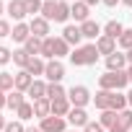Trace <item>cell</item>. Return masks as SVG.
<instances>
[{
	"label": "cell",
	"mask_w": 132,
	"mask_h": 132,
	"mask_svg": "<svg viewBox=\"0 0 132 132\" xmlns=\"http://www.w3.org/2000/svg\"><path fill=\"white\" fill-rule=\"evenodd\" d=\"M98 60V49L96 44H83V47H75L70 52V62L78 65V68H86V65H96Z\"/></svg>",
	"instance_id": "1"
},
{
	"label": "cell",
	"mask_w": 132,
	"mask_h": 132,
	"mask_svg": "<svg viewBox=\"0 0 132 132\" xmlns=\"http://www.w3.org/2000/svg\"><path fill=\"white\" fill-rule=\"evenodd\" d=\"M127 83H129V78H127V70H117V73L106 70L104 75H98V86H101L104 91H122Z\"/></svg>",
	"instance_id": "2"
},
{
	"label": "cell",
	"mask_w": 132,
	"mask_h": 132,
	"mask_svg": "<svg viewBox=\"0 0 132 132\" xmlns=\"http://www.w3.org/2000/svg\"><path fill=\"white\" fill-rule=\"evenodd\" d=\"M68 98H70V104L73 106H86L88 101H91V91L86 88V86H73L70 91H68Z\"/></svg>",
	"instance_id": "3"
},
{
	"label": "cell",
	"mask_w": 132,
	"mask_h": 132,
	"mask_svg": "<svg viewBox=\"0 0 132 132\" xmlns=\"http://www.w3.org/2000/svg\"><path fill=\"white\" fill-rule=\"evenodd\" d=\"M42 132H65V127H68V119L65 117H54V114H49L47 119H42Z\"/></svg>",
	"instance_id": "4"
},
{
	"label": "cell",
	"mask_w": 132,
	"mask_h": 132,
	"mask_svg": "<svg viewBox=\"0 0 132 132\" xmlns=\"http://www.w3.org/2000/svg\"><path fill=\"white\" fill-rule=\"evenodd\" d=\"M44 75H47V80H49V83H60V80L65 78V65H62L60 60H49V62H47Z\"/></svg>",
	"instance_id": "5"
},
{
	"label": "cell",
	"mask_w": 132,
	"mask_h": 132,
	"mask_svg": "<svg viewBox=\"0 0 132 132\" xmlns=\"http://www.w3.org/2000/svg\"><path fill=\"white\" fill-rule=\"evenodd\" d=\"M29 29H31V34L39 36V39H47V36H49V21L42 18V16H34V18L29 21Z\"/></svg>",
	"instance_id": "6"
},
{
	"label": "cell",
	"mask_w": 132,
	"mask_h": 132,
	"mask_svg": "<svg viewBox=\"0 0 132 132\" xmlns=\"http://www.w3.org/2000/svg\"><path fill=\"white\" fill-rule=\"evenodd\" d=\"M96 49H98V54H114L117 52V39H111V36H106V34H101L98 39H96Z\"/></svg>",
	"instance_id": "7"
},
{
	"label": "cell",
	"mask_w": 132,
	"mask_h": 132,
	"mask_svg": "<svg viewBox=\"0 0 132 132\" xmlns=\"http://www.w3.org/2000/svg\"><path fill=\"white\" fill-rule=\"evenodd\" d=\"M106 70H111V73H117V70H127V54H122V52L109 54V57H106Z\"/></svg>",
	"instance_id": "8"
},
{
	"label": "cell",
	"mask_w": 132,
	"mask_h": 132,
	"mask_svg": "<svg viewBox=\"0 0 132 132\" xmlns=\"http://www.w3.org/2000/svg\"><path fill=\"white\" fill-rule=\"evenodd\" d=\"M70 16H73L75 21H80V23H83V21H88V18H91V8L83 3V0H75V3L70 5Z\"/></svg>",
	"instance_id": "9"
},
{
	"label": "cell",
	"mask_w": 132,
	"mask_h": 132,
	"mask_svg": "<svg viewBox=\"0 0 132 132\" xmlns=\"http://www.w3.org/2000/svg\"><path fill=\"white\" fill-rule=\"evenodd\" d=\"M68 122H70L73 127H86L91 119H88L86 109H80V106H73V109H70V114H68Z\"/></svg>",
	"instance_id": "10"
},
{
	"label": "cell",
	"mask_w": 132,
	"mask_h": 132,
	"mask_svg": "<svg viewBox=\"0 0 132 132\" xmlns=\"http://www.w3.org/2000/svg\"><path fill=\"white\" fill-rule=\"evenodd\" d=\"M62 39L68 42L70 47H80V42H83L80 26H65V31H62Z\"/></svg>",
	"instance_id": "11"
},
{
	"label": "cell",
	"mask_w": 132,
	"mask_h": 132,
	"mask_svg": "<svg viewBox=\"0 0 132 132\" xmlns=\"http://www.w3.org/2000/svg\"><path fill=\"white\" fill-rule=\"evenodd\" d=\"M5 11H8V13L13 16V21H18V23L29 16V13H26V5H23V0H11V3L5 5Z\"/></svg>",
	"instance_id": "12"
},
{
	"label": "cell",
	"mask_w": 132,
	"mask_h": 132,
	"mask_svg": "<svg viewBox=\"0 0 132 132\" xmlns=\"http://www.w3.org/2000/svg\"><path fill=\"white\" fill-rule=\"evenodd\" d=\"M101 31H104V29H101L96 21H91V18L80 23V34H83V39H98V36H101Z\"/></svg>",
	"instance_id": "13"
},
{
	"label": "cell",
	"mask_w": 132,
	"mask_h": 132,
	"mask_svg": "<svg viewBox=\"0 0 132 132\" xmlns=\"http://www.w3.org/2000/svg\"><path fill=\"white\" fill-rule=\"evenodd\" d=\"M65 54H70V44L65 42L62 36H52V57L60 60V57H65Z\"/></svg>",
	"instance_id": "14"
},
{
	"label": "cell",
	"mask_w": 132,
	"mask_h": 132,
	"mask_svg": "<svg viewBox=\"0 0 132 132\" xmlns=\"http://www.w3.org/2000/svg\"><path fill=\"white\" fill-rule=\"evenodd\" d=\"M47 86H49V83H44V80H34V83H31V88L26 91V96H31V101L47 98Z\"/></svg>",
	"instance_id": "15"
},
{
	"label": "cell",
	"mask_w": 132,
	"mask_h": 132,
	"mask_svg": "<svg viewBox=\"0 0 132 132\" xmlns=\"http://www.w3.org/2000/svg\"><path fill=\"white\" fill-rule=\"evenodd\" d=\"M44 70H47V62H44L42 57H31V60H29V65H26V73H29L31 78L44 75Z\"/></svg>",
	"instance_id": "16"
},
{
	"label": "cell",
	"mask_w": 132,
	"mask_h": 132,
	"mask_svg": "<svg viewBox=\"0 0 132 132\" xmlns=\"http://www.w3.org/2000/svg\"><path fill=\"white\" fill-rule=\"evenodd\" d=\"M11 36H13V42H21V44H26V39L31 36V29H29V23H16L13 26V31H11Z\"/></svg>",
	"instance_id": "17"
},
{
	"label": "cell",
	"mask_w": 132,
	"mask_h": 132,
	"mask_svg": "<svg viewBox=\"0 0 132 132\" xmlns=\"http://www.w3.org/2000/svg\"><path fill=\"white\" fill-rule=\"evenodd\" d=\"M36 78H31L26 70H18L16 73V91H21V93H26L29 88H31V83H34Z\"/></svg>",
	"instance_id": "18"
},
{
	"label": "cell",
	"mask_w": 132,
	"mask_h": 132,
	"mask_svg": "<svg viewBox=\"0 0 132 132\" xmlns=\"http://www.w3.org/2000/svg\"><path fill=\"white\" fill-rule=\"evenodd\" d=\"M111 93L114 91H98L96 96H93V104H96V109H101V111H106V109H111Z\"/></svg>",
	"instance_id": "19"
},
{
	"label": "cell",
	"mask_w": 132,
	"mask_h": 132,
	"mask_svg": "<svg viewBox=\"0 0 132 132\" xmlns=\"http://www.w3.org/2000/svg\"><path fill=\"white\" fill-rule=\"evenodd\" d=\"M49 114H52V101H49V98H39V101H34V117L47 119Z\"/></svg>",
	"instance_id": "20"
},
{
	"label": "cell",
	"mask_w": 132,
	"mask_h": 132,
	"mask_svg": "<svg viewBox=\"0 0 132 132\" xmlns=\"http://www.w3.org/2000/svg\"><path fill=\"white\" fill-rule=\"evenodd\" d=\"M70 109H73L70 98H57V101H52V114H54V117H68Z\"/></svg>",
	"instance_id": "21"
},
{
	"label": "cell",
	"mask_w": 132,
	"mask_h": 132,
	"mask_svg": "<svg viewBox=\"0 0 132 132\" xmlns=\"http://www.w3.org/2000/svg\"><path fill=\"white\" fill-rule=\"evenodd\" d=\"M42 44H44V39H39V36H34V34H31V36L26 39L23 49H26L31 57H36V54H42Z\"/></svg>",
	"instance_id": "22"
},
{
	"label": "cell",
	"mask_w": 132,
	"mask_h": 132,
	"mask_svg": "<svg viewBox=\"0 0 132 132\" xmlns=\"http://www.w3.org/2000/svg\"><path fill=\"white\" fill-rule=\"evenodd\" d=\"M104 34H106V36H111V39H117V42H119V36H122V34H124V26H122V23H119V21H109V23H106V26H104Z\"/></svg>",
	"instance_id": "23"
},
{
	"label": "cell",
	"mask_w": 132,
	"mask_h": 132,
	"mask_svg": "<svg viewBox=\"0 0 132 132\" xmlns=\"http://www.w3.org/2000/svg\"><path fill=\"white\" fill-rule=\"evenodd\" d=\"M16 88V75H11V73H0V91H3V93H11Z\"/></svg>",
	"instance_id": "24"
},
{
	"label": "cell",
	"mask_w": 132,
	"mask_h": 132,
	"mask_svg": "<svg viewBox=\"0 0 132 132\" xmlns=\"http://www.w3.org/2000/svg\"><path fill=\"white\" fill-rule=\"evenodd\" d=\"M47 98L49 101H57V98H68V93H65V88L60 83H49L47 86Z\"/></svg>",
	"instance_id": "25"
},
{
	"label": "cell",
	"mask_w": 132,
	"mask_h": 132,
	"mask_svg": "<svg viewBox=\"0 0 132 132\" xmlns=\"http://www.w3.org/2000/svg\"><path fill=\"white\" fill-rule=\"evenodd\" d=\"M124 109H127V93L114 91L111 93V111H124Z\"/></svg>",
	"instance_id": "26"
},
{
	"label": "cell",
	"mask_w": 132,
	"mask_h": 132,
	"mask_svg": "<svg viewBox=\"0 0 132 132\" xmlns=\"http://www.w3.org/2000/svg\"><path fill=\"white\" fill-rule=\"evenodd\" d=\"M117 114H119V111H111V109H106V111H101V117H98V124H101L104 129H109V127H114V124H117Z\"/></svg>",
	"instance_id": "27"
},
{
	"label": "cell",
	"mask_w": 132,
	"mask_h": 132,
	"mask_svg": "<svg viewBox=\"0 0 132 132\" xmlns=\"http://www.w3.org/2000/svg\"><path fill=\"white\" fill-rule=\"evenodd\" d=\"M29 60H31V54H29V52H26L23 47H21V49H13V62L18 65L21 70H26V65H29Z\"/></svg>",
	"instance_id": "28"
},
{
	"label": "cell",
	"mask_w": 132,
	"mask_h": 132,
	"mask_svg": "<svg viewBox=\"0 0 132 132\" xmlns=\"http://www.w3.org/2000/svg\"><path fill=\"white\" fill-rule=\"evenodd\" d=\"M117 124L122 127V129H132V109H124V111H119L117 114Z\"/></svg>",
	"instance_id": "29"
},
{
	"label": "cell",
	"mask_w": 132,
	"mask_h": 132,
	"mask_svg": "<svg viewBox=\"0 0 132 132\" xmlns=\"http://www.w3.org/2000/svg\"><path fill=\"white\" fill-rule=\"evenodd\" d=\"M68 18H70V5L65 3V0H60V3H57V16H54V21H57V23H65Z\"/></svg>",
	"instance_id": "30"
},
{
	"label": "cell",
	"mask_w": 132,
	"mask_h": 132,
	"mask_svg": "<svg viewBox=\"0 0 132 132\" xmlns=\"http://www.w3.org/2000/svg\"><path fill=\"white\" fill-rule=\"evenodd\" d=\"M54 16H57V3H52V0H44V5H42V18L54 21Z\"/></svg>",
	"instance_id": "31"
},
{
	"label": "cell",
	"mask_w": 132,
	"mask_h": 132,
	"mask_svg": "<svg viewBox=\"0 0 132 132\" xmlns=\"http://www.w3.org/2000/svg\"><path fill=\"white\" fill-rule=\"evenodd\" d=\"M21 104H23V93H21V91H16V88H13V91H11V93H8V104H5V106H8V109H13V111H16V109H18V106H21Z\"/></svg>",
	"instance_id": "32"
},
{
	"label": "cell",
	"mask_w": 132,
	"mask_h": 132,
	"mask_svg": "<svg viewBox=\"0 0 132 132\" xmlns=\"http://www.w3.org/2000/svg\"><path fill=\"white\" fill-rule=\"evenodd\" d=\"M16 117H18L21 122L31 119V117H34V104H26V101H23V104H21V106L16 109Z\"/></svg>",
	"instance_id": "33"
},
{
	"label": "cell",
	"mask_w": 132,
	"mask_h": 132,
	"mask_svg": "<svg viewBox=\"0 0 132 132\" xmlns=\"http://www.w3.org/2000/svg\"><path fill=\"white\" fill-rule=\"evenodd\" d=\"M117 44H119L122 49H127V52H129V49H132V29H124V34L119 36V42H117Z\"/></svg>",
	"instance_id": "34"
},
{
	"label": "cell",
	"mask_w": 132,
	"mask_h": 132,
	"mask_svg": "<svg viewBox=\"0 0 132 132\" xmlns=\"http://www.w3.org/2000/svg\"><path fill=\"white\" fill-rule=\"evenodd\" d=\"M23 5H26V13L34 16V13H42V5L44 3H42V0H23Z\"/></svg>",
	"instance_id": "35"
},
{
	"label": "cell",
	"mask_w": 132,
	"mask_h": 132,
	"mask_svg": "<svg viewBox=\"0 0 132 132\" xmlns=\"http://www.w3.org/2000/svg\"><path fill=\"white\" fill-rule=\"evenodd\" d=\"M3 132H26V127H23V122H21V119H16V122H8Z\"/></svg>",
	"instance_id": "36"
},
{
	"label": "cell",
	"mask_w": 132,
	"mask_h": 132,
	"mask_svg": "<svg viewBox=\"0 0 132 132\" xmlns=\"http://www.w3.org/2000/svg\"><path fill=\"white\" fill-rule=\"evenodd\" d=\"M42 57L54 60V57H52V36H47V39H44V44H42Z\"/></svg>",
	"instance_id": "37"
},
{
	"label": "cell",
	"mask_w": 132,
	"mask_h": 132,
	"mask_svg": "<svg viewBox=\"0 0 132 132\" xmlns=\"http://www.w3.org/2000/svg\"><path fill=\"white\" fill-rule=\"evenodd\" d=\"M11 60H13V52L8 47H0V65H8Z\"/></svg>",
	"instance_id": "38"
},
{
	"label": "cell",
	"mask_w": 132,
	"mask_h": 132,
	"mask_svg": "<svg viewBox=\"0 0 132 132\" xmlns=\"http://www.w3.org/2000/svg\"><path fill=\"white\" fill-rule=\"evenodd\" d=\"M11 31H13V26L5 18H0V36H11Z\"/></svg>",
	"instance_id": "39"
},
{
	"label": "cell",
	"mask_w": 132,
	"mask_h": 132,
	"mask_svg": "<svg viewBox=\"0 0 132 132\" xmlns=\"http://www.w3.org/2000/svg\"><path fill=\"white\" fill-rule=\"evenodd\" d=\"M83 132H104V127H101L98 122H88V124L83 127Z\"/></svg>",
	"instance_id": "40"
},
{
	"label": "cell",
	"mask_w": 132,
	"mask_h": 132,
	"mask_svg": "<svg viewBox=\"0 0 132 132\" xmlns=\"http://www.w3.org/2000/svg\"><path fill=\"white\" fill-rule=\"evenodd\" d=\"M101 3H104V5H109V8H114L117 3H122V0H101Z\"/></svg>",
	"instance_id": "41"
},
{
	"label": "cell",
	"mask_w": 132,
	"mask_h": 132,
	"mask_svg": "<svg viewBox=\"0 0 132 132\" xmlns=\"http://www.w3.org/2000/svg\"><path fill=\"white\" fill-rule=\"evenodd\" d=\"M5 104H8V96H5V93H3V91H0V109H3V106H5Z\"/></svg>",
	"instance_id": "42"
},
{
	"label": "cell",
	"mask_w": 132,
	"mask_h": 132,
	"mask_svg": "<svg viewBox=\"0 0 132 132\" xmlns=\"http://www.w3.org/2000/svg\"><path fill=\"white\" fill-rule=\"evenodd\" d=\"M109 132H127V129H122L119 124H114V127H109Z\"/></svg>",
	"instance_id": "43"
},
{
	"label": "cell",
	"mask_w": 132,
	"mask_h": 132,
	"mask_svg": "<svg viewBox=\"0 0 132 132\" xmlns=\"http://www.w3.org/2000/svg\"><path fill=\"white\" fill-rule=\"evenodd\" d=\"M83 3H86V5L91 8V5H96V3H101V0H83Z\"/></svg>",
	"instance_id": "44"
},
{
	"label": "cell",
	"mask_w": 132,
	"mask_h": 132,
	"mask_svg": "<svg viewBox=\"0 0 132 132\" xmlns=\"http://www.w3.org/2000/svg\"><path fill=\"white\" fill-rule=\"evenodd\" d=\"M26 132H42V127H26Z\"/></svg>",
	"instance_id": "45"
},
{
	"label": "cell",
	"mask_w": 132,
	"mask_h": 132,
	"mask_svg": "<svg viewBox=\"0 0 132 132\" xmlns=\"http://www.w3.org/2000/svg\"><path fill=\"white\" fill-rule=\"evenodd\" d=\"M127 78H129V83H132V65L127 68Z\"/></svg>",
	"instance_id": "46"
},
{
	"label": "cell",
	"mask_w": 132,
	"mask_h": 132,
	"mask_svg": "<svg viewBox=\"0 0 132 132\" xmlns=\"http://www.w3.org/2000/svg\"><path fill=\"white\" fill-rule=\"evenodd\" d=\"M127 65H132V49L127 52Z\"/></svg>",
	"instance_id": "47"
},
{
	"label": "cell",
	"mask_w": 132,
	"mask_h": 132,
	"mask_svg": "<svg viewBox=\"0 0 132 132\" xmlns=\"http://www.w3.org/2000/svg\"><path fill=\"white\" fill-rule=\"evenodd\" d=\"M5 124H8V122H5L3 117H0V129H5Z\"/></svg>",
	"instance_id": "48"
},
{
	"label": "cell",
	"mask_w": 132,
	"mask_h": 132,
	"mask_svg": "<svg viewBox=\"0 0 132 132\" xmlns=\"http://www.w3.org/2000/svg\"><path fill=\"white\" fill-rule=\"evenodd\" d=\"M127 104H129V106H132V91H129V93H127Z\"/></svg>",
	"instance_id": "49"
},
{
	"label": "cell",
	"mask_w": 132,
	"mask_h": 132,
	"mask_svg": "<svg viewBox=\"0 0 132 132\" xmlns=\"http://www.w3.org/2000/svg\"><path fill=\"white\" fill-rule=\"evenodd\" d=\"M5 13V5H3V0H0V16H3Z\"/></svg>",
	"instance_id": "50"
},
{
	"label": "cell",
	"mask_w": 132,
	"mask_h": 132,
	"mask_svg": "<svg viewBox=\"0 0 132 132\" xmlns=\"http://www.w3.org/2000/svg\"><path fill=\"white\" fill-rule=\"evenodd\" d=\"M122 3H124V5H132V0H122Z\"/></svg>",
	"instance_id": "51"
},
{
	"label": "cell",
	"mask_w": 132,
	"mask_h": 132,
	"mask_svg": "<svg viewBox=\"0 0 132 132\" xmlns=\"http://www.w3.org/2000/svg\"><path fill=\"white\" fill-rule=\"evenodd\" d=\"M65 132H78V129H65Z\"/></svg>",
	"instance_id": "52"
},
{
	"label": "cell",
	"mask_w": 132,
	"mask_h": 132,
	"mask_svg": "<svg viewBox=\"0 0 132 132\" xmlns=\"http://www.w3.org/2000/svg\"><path fill=\"white\" fill-rule=\"evenodd\" d=\"M52 3H60V0H52Z\"/></svg>",
	"instance_id": "53"
},
{
	"label": "cell",
	"mask_w": 132,
	"mask_h": 132,
	"mask_svg": "<svg viewBox=\"0 0 132 132\" xmlns=\"http://www.w3.org/2000/svg\"><path fill=\"white\" fill-rule=\"evenodd\" d=\"M129 132H132V129H129Z\"/></svg>",
	"instance_id": "54"
}]
</instances>
